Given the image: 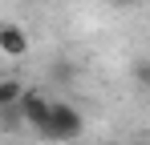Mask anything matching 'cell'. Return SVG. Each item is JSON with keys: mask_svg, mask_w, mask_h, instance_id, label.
Returning <instances> with one entry per match:
<instances>
[{"mask_svg": "<svg viewBox=\"0 0 150 145\" xmlns=\"http://www.w3.org/2000/svg\"><path fill=\"white\" fill-rule=\"evenodd\" d=\"M81 133H85V117H81V109H73L69 101H53L49 125L41 129V137H45V141H77Z\"/></svg>", "mask_w": 150, "mask_h": 145, "instance_id": "cell-1", "label": "cell"}, {"mask_svg": "<svg viewBox=\"0 0 150 145\" xmlns=\"http://www.w3.org/2000/svg\"><path fill=\"white\" fill-rule=\"evenodd\" d=\"M49 109H53V101L41 89H25V97H21V105H16V113H21V121L25 125H33L37 133L49 125Z\"/></svg>", "mask_w": 150, "mask_h": 145, "instance_id": "cell-2", "label": "cell"}, {"mask_svg": "<svg viewBox=\"0 0 150 145\" xmlns=\"http://www.w3.org/2000/svg\"><path fill=\"white\" fill-rule=\"evenodd\" d=\"M0 52H4V56H12V61L28 52V32L21 28V24H12V20L0 24Z\"/></svg>", "mask_w": 150, "mask_h": 145, "instance_id": "cell-3", "label": "cell"}, {"mask_svg": "<svg viewBox=\"0 0 150 145\" xmlns=\"http://www.w3.org/2000/svg\"><path fill=\"white\" fill-rule=\"evenodd\" d=\"M21 97H25V85H21L16 77H0V113H4V109H16Z\"/></svg>", "mask_w": 150, "mask_h": 145, "instance_id": "cell-4", "label": "cell"}, {"mask_svg": "<svg viewBox=\"0 0 150 145\" xmlns=\"http://www.w3.org/2000/svg\"><path fill=\"white\" fill-rule=\"evenodd\" d=\"M130 77H134L138 89H150V56H138V61L130 65Z\"/></svg>", "mask_w": 150, "mask_h": 145, "instance_id": "cell-5", "label": "cell"}, {"mask_svg": "<svg viewBox=\"0 0 150 145\" xmlns=\"http://www.w3.org/2000/svg\"><path fill=\"white\" fill-rule=\"evenodd\" d=\"M114 4H122V8H130V4H138V0H114Z\"/></svg>", "mask_w": 150, "mask_h": 145, "instance_id": "cell-6", "label": "cell"}]
</instances>
